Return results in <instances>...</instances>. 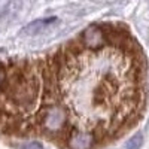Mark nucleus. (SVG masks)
<instances>
[{
  "label": "nucleus",
  "mask_w": 149,
  "mask_h": 149,
  "mask_svg": "<svg viewBox=\"0 0 149 149\" xmlns=\"http://www.w3.org/2000/svg\"><path fill=\"white\" fill-rule=\"evenodd\" d=\"M39 124L46 133H60L64 131L67 124V112L61 106H46L37 115Z\"/></svg>",
  "instance_id": "f257e3e1"
},
{
  "label": "nucleus",
  "mask_w": 149,
  "mask_h": 149,
  "mask_svg": "<svg viewBox=\"0 0 149 149\" xmlns=\"http://www.w3.org/2000/svg\"><path fill=\"white\" fill-rule=\"evenodd\" d=\"M106 39H107V34L104 29L97 26V24L86 27L81 34L82 45L88 49H102L106 45Z\"/></svg>",
  "instance_id": "f03ea898"
},
{
  "label": "nucleus",
  "mask_w": 149,
  "mask_h": 149,
  "mask_svg": "<svg viewBox=\"0 0 149 149\" xmlns=\"http://www.w3.org/2000/svg\"><path fill=\"white\" fill-rule=\"evenodd\" d=\"M97 137L91 131H72L67 137V145L70 149H91Z\"/></svg>",
  "instance_id": "7ed1b4c3"
},
{
  "label": "nucleus",
  "mask_w": 149,
  "mask_h": 149,
  "mask_svg": "<svg viewBox=\"0 0 149 149\" xmlns=\"http://www.w3.org/2000/svg\"><path fill=\"white\" fill-rule=\"evenodd\" d=\"M55 22V18H46V19H37V21H33L30 22L29 26H26L22 30H21V34L22 36H33V34H37L40 30H43L45 27H48L49 24Z\"/></svg>",
  "instance_id": "20e7f679"
},
{
  "label": "nucleus",
  "mask_w": 149,
  "mask_h": 149,
  "mask_svg": "<svg viewBox=\"0 0 149 149\" xmlns=\"http://www.w3.org/2000/svg\"><path fill=\"white\" fill-rule=\"evenodd\" d=\"M142 143H143V136L140 133H137L125 143V149H140Z\"/></svg>",
  "instance_id": "39448f33"
},
{
  "label": "nucleus",
  "mask_w": 149,
  "mask_h": 149,
  "mask_svg": "<svg viewBox=\"0 0 149 149\" xmlns=\"http://www.w3.org/2000/svg\"><path fill=\"white\" fill-rule=\"evenodd\" d=\"M15 149H43V146L39 142H26V143L18 145Z\"/></svg>",
  "instance_id": "423d86ee"
},
{
  "label": "nucleus",
  "mask_w": 149,
  "mask_h": 149,
  "mask_svg": "<svg viewBox=\"0 0 149 149\" xmlns=\"http://www.w3.org/2000/svg\"><path fill=\"white\" fill-rule=\"evenodd\" d=\"M5 81H6V70L2 64H0V88L5 85Z\"/></svg>",
  "instance_id": "0eeeda50"
}]
</instances>
